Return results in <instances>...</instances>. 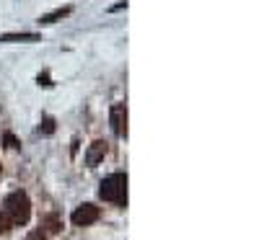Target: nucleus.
<instances>
[{"instance_id": "1", "label": "nucleus", "mask_w": 259, "mask_h": 240, "mask_svg": "<svg viewBox=\"0 0 259 240\" xmlns=\"http://www.w3.org/2000/svg\"><path fill=\"white\" fill-rule=\"evenodd\" d=\"M99 196L117 207H127V173H112L101 181Z\"/></svg>"}, {"instance_id": "13", "label": "nucleus", "mask_w": 259, "mask_h": 240, "mask_svg": "<svg viewBox=\"0 0 259 240\" xmlns=\"http://www.w3.org/2000/svg\"><path fill=\"white\" fill-rule=\"evenodd\" d=\"M34 240H36V237H34ZM41 240H45V237H41Z\"/></svg>"}, {"instance_id": "2", "label": "nucleus", "mask_w": 259, "mask_h": 240, "mask_svg": "<svg viewBox=\"0 0 259 240\" xmlns=\"http://www.w3.org/2000/svg\"><path fill=\"white\" fill-rule=\"evenodd\" d=\"M3 212L11 217L13 225H26L31 217V202L24 191H11L3 202Z\"/></svg>"}, {"instance_id": "5", "label": "nucleus", "mask_w": 259, "mask_h": 240, "mask_svg": "<svg viewBox=\"0 0 259 240\" xmlns=\"http://www.w3.org/2000/svg\"><path fill=\"white\" fill-rule=\"evenodd\" d=\"M106 152H109V145H106L104 140H96V142H91L89 152H85V165H89V168L99 165V163L106 158Z\"/></svg>"}, {"instance_id": "12", "label": "nucleus", "mask_w": 259, "mask_h": 240, "mask_svg": "<svg viewBox=\"0 0 259 240\" xmlns=\"http://www.w3.org/2000/svg\"><path fill=\"white\" fill-rule=\"evenodd\" d=\"M127 8V0H119V3H114L112 8H109V13H119V11H124Z\"/></svg>"}, {"instance_id": "11", "label": "nucleus", "mask_w": 259, "mask_h": 240, "mask_svg": "<svg viewBox=\"0 0 259 240\" xmlns=\"http://www.w3.org/2000/svg\"><path fill=\"white\" fill-rule=\"evenodd\" d=\"M36 83H39V85H45V88H52V78H50V73H47V70H45V73H39Z\"/></svg>"}, {"instance_id": "3", "label": "nucleus", "mask_w": 259, "mask_h": 240, "mask_svg": "<svg viewBox=\"0 0 259 240\" xmlns=\"http://www.w3.org/2000/svg\"><path fill=\"white\" fill-rule=\"evenodd\" d=\"M99 207L96 204H80L73 214H70V220H73V225H78V227H85V225H94L96 220H99Z\"/></svg>"}, {"instance_id": "4", "label": "nucleus", "mask_w": 259, "mask_h": 240, "mask_svg": "<svg viewBox=\"0 0 259 240\" xmlns=\"http://www.w3.org/2000/svg\"><path fill=\"white\" fill-rule=\"evenodd\" d=\"M109 122L117 137H127V106L124 103H114L109 111Z\"/></svg>"}, {"instance_id": "7", "label": "nucleus", "mask_w": 259, "mask_h": 240, "mask_svg": "<svg viewBox=\"0 0 259 240\" xmlns=\"http://www.w3.org/2000/svg\"><path fill=\"white\" fill-rule=\"evenodd\" d=\"M0 41L8 44V41H39V34L31 31H21V34H0Z\"/></svg>"}, {"instance_id": "8", "label": "nucleus", "mask_w": 259, "mask_h": 240, "mask_svg": "<svg viewBox=\"0 0 259 240\" xmlns=\"http://www.w3.org/2000/svg\"><path fill=\"white\" fill-rule=\"evenodd\" d=\"M41 227H45L47 232H60V227H62V220L57 214H50V217H45V222H41Z\"/></svg>"}, {"instance_id": "10", "label": "nucleus", "mask_w": 259, "mask_h": 240, "mask_svg": "<svg viewBox=\"0 0 259 240\" xmlns=\"http://www.w3.org/2000/svg\"><path fill=\"white\" fill-rule=\"evenodd\" d=\"M3 142H6V147H8V150H18V147H21V142L16 140V135H13V132H6V135H3Z\"/></svg>"}, {"instance_id": "6", "label": "nucleus", "mask_w": 259, "mask_h": 240, "mask_svg": "<svg viewBox=\"0 0 259 240\" xmlns=\"http://www.w3.org/2000/svg\"><path fill=\"white\" fill-rule=\"evenodd\" d=\"M70 13H73V6H62V8H55L52 13L39 16V18H36V24H39V26H50V24H57V21L68 18Z\"/></svg>"}, {"instance_id": "9", "label": "nucleus", "mask_w": 259, "mask_h": 240, "mask_svg": "<svg viewBox=\"0 0 259 240\" xmlns=\"http://www.w3.org/2000/svg\"><path fill=\"white\" fill-rule=\"evenodd\" d=\"M55 119L52 116H45L41 119V124H39V135H55Z\"/></svg>"}]
</instances>
